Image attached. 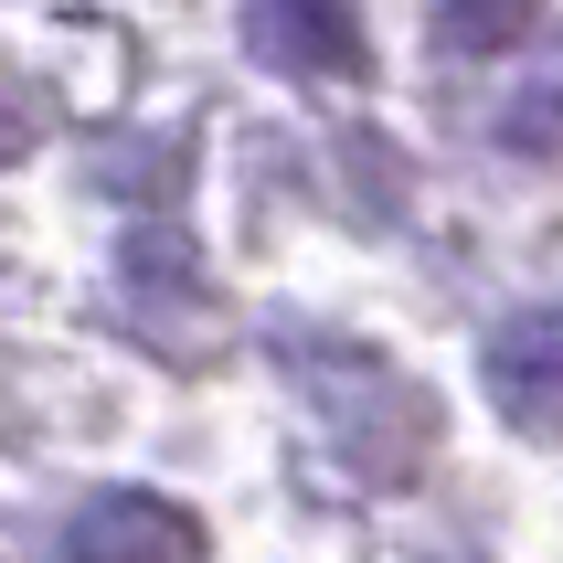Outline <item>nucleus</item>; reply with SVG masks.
<instances>
[{"mask_svg": "<svg viewBox=\"0 0 563 563\" xmlns=\"http://www.w3.org/2000/svg\"><path fill=\"white\" fill-rule=\"evenodd\" d=\"M64 563H191V521L150 489H96L64 521Z\"/></svg>", "mask_w": 563, "mask_h": 563, "instance_id": "1", "label": "nucleus"}, {"mask_svg": "<svg viewBox=\"0 0 563 563\" xmlns=\"http://www.w3.org/2000/svg\"><path fill=\"white\" fill-rule=\"evenodd\" d=\"M489 394H500L510 426H563V298L500 319V341H489Z\"/></svg>", "mask_w": 563, "mask_h": 563, "instance_id": "2", "label": "nucleus"}, {"mask_svg": "<svg viewBox=\"0 0 563 563\" xmlns=\"http://www.w3.org/2000/svg\"><path fill=\"white\" fill-rule=\"evenodd\" d=\"M245 43L277 64V75H351V64H362L351 0H255V11H245Z\"/></svg>", "mask_w": 563, "mask_h": 563, "instance_id": "3", "label": "nucleus"}, {"mask_svg": "<svg viewBox=\"0 0 563 563\" xmlns=\"http://www.w3.org/2000/svg\"><path fill=\"white\" fill-rule=\"evenodd\" d=\"M500 139H510V150H563V54L500 107Z\"/></svg>", "mask_w": 563, "mask_h": 563, "instance_id": "4", "label": "nucleus"}, {"mask_svg": "<svg viewBox=\"0 0 563 563\" xmlns=\"http://www.w3.org/2000/svg\"><path fill=\"white\" fill-rule=\"evenodd\" d=\"M521 22H532V0H437V32L457 54H500Z\"/></svg>", "mask_w": 563, "mask_h": 563, "instance_id": "5", "label": "nucleus"}, {"mask_svg": "<svg viewBox=\"0 0 563 563\" xmlns=\"http://www.w3.org/2000/svg\"><path fill=\"white\" fill-rule=\"evenodd\" d=\"M32 139H43V96H32L22 75H0V170H11Z\"/></svg>", "mask_w": 563, "mask_h": 563, "instance_id": "6", "label": "nucleus"}]
</instances>
